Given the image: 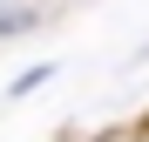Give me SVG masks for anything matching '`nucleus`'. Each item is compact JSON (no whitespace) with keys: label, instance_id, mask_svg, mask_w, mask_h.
Returning a JSON list of instances; mask_svg holds the SVG:
<instances>
[{"label":"nucleus","instance_id":"nucleus-1","mask_svg":"<svg viewBox=\"0 0 149 142\" xmlns=\"http://www.w3.org/2000/svg\"><path fill=\"white\" fill-rule=\"evenodd\" d=\"M102 142H129V135H102Z\"/></svg>","mask_w":149,"mask_h":142}]
</instances>
